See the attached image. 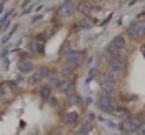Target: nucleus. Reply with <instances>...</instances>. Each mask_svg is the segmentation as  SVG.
<instances>
[{"mask_svg": "<svg viewBox=\"0 0 145 135\" xmlns=\"http://www.w3.org/2000/svg\"><path fill=\"white\" fill-rule=\"evenodd\" d=\"M144 55H145V47H144Z\"/></svg>", "mask_w": 145, "mask_h": 135, "instance_id": "nucleus-5", "label": "nucleus"}, {"mask_svg": "<svg viewBox=\"0 0 145 135\" xmlns=\"http://www.w3.org/2000/svg\"><path fill=\"white\" fill-rule=\"evenodd\" d=\"M123 45H125V38L123 37H117L115 40L110 44L108 52H120V48H123Z\"/></svg>", "mask_w": 145, "mask_h": 135, "instance_id": "nucleus-1", "label": "nucleus"}, {"mask_svg": "<svg viewBox=\"0 0 145 135\" xmlns=\"http://www.w3.org/2000/svg\"><path fill=\"white\" fill-rule=\"evenodd\" d=\"M138 132H140V135H145V122L140 125V128H138Z\"/></svg>", "mask_w": 145, "mask_h": 135, "instance_id": "nucleus-4", "label": "nucleus"}, {"mask_svg": "<svg viewBox=\"0 0 145 135\" xmlns=\"http://www.w3.org/2000/svg\"><path fill=\"white\" fill-rule=\"evenodd\" d=\"M100 107L103 108V110H108V112H112L114 108V105H112V102H110V98H107V95L105 97H102V100H100Z\"/></svg>", "mask_w": 145, "mask_h": 135, "instance_id": "nucleus-3", "label": "nucleus"}, {"mask_svg": "<svg viewBox=\"0 0 145 135\" xmlns=\"http://www.w3.org/2000/svg\"><path fill=\"white\" fill-rule=\"evenodd\" d=\"M122 130L127 132V134H132L133 130H137V123H133V120H130V119L123 120V123H122Z\"/></svg>", "mask_w": 145, "mask_h": 135, "instance_id": "nucleus-2", "label": "nucleus"}]
</instances>
